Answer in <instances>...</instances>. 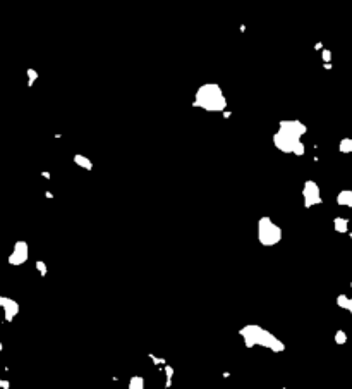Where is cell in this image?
I'll return each instance as SVG.
<instances>
[{
  "label": "cell",
  "mask_w": 352,
  "mask_h": 389,
  "mask_svg": "<svg viewBox=\"0 0 352 389\" xmlns=\"http://www.w3.org/2000/svg\"><path fill=\"white\" fill-rule=\"evenodd\" d=\"M304 133H306L304 124L297 121L282 123L279 133L275 134V147L282 152H287V154L303 155L304 145L301 143V136Z\"/></svg>",
  "instance_id": "6da1fadb"
},
{
  "label": "cell",
  "mask_w": 352,
  "mask_h": 389,
  "mask_svg": "<svg viewBox=\"0 0 352 389\" xmlns=\"http://www.w3.org/2000/svg\"><path fill=\"white\" fill-rule=\"evenodd\" d=\"M244 341H246L248 346H263V348L273 350V351H282L284 350V345L277 339L272 332H268L266 329L258 327V326H248L240 331Z\"/></svg>",
  "instance_id": "7a4b0ae2"
},
{
  "label": "cell",
  "mask_w": 352,
  "mask_h": 389,
  "mask_svg": "<svg viewBox=\"0 0 352 389\" xmlns=\"http://www.w3.org/2000/svg\"><path fill=\"white\" fill-rule=\"evenodd\" d=\"M196 105L206 110H222L225 107V99L216 85H205L196 95Z\"/></svg>",
  "instance_id": "3957f363"
},
{
  "label": "cell",
  "mask_w": 352,
  "mask_h": 389,
  "mask_svg": "<svg viewBox=\"0 0 352 389\" xmlns=\"http://www.w3.org/2000/svg\"><path fill=\"white\" fill-rule=\"evenodd\" d=\"M282 238V231L277 224L268 219V217H263L258 222V239L261 245L265 247H272V245H277Z\"/></svg>",
  "instance_id": "277c9868"
},
{
  "label": "cell",
  "mask_w": 352,
  "mask_h": 389,
  "mask_svg": "<svg viewBox=\"0 0 352 389\" xmlns=\"http://www.w3.org/2000/svg\"><path fill=\"white\" fill-rule=\"evenodd\" d=\"M303 197H304L306 207H313V205H318V203H321V193H319L318 184L314 183V181H308V183L304 184Z\"/></svg>",
  "instance_id": "5b68a950"
},
{
  "label": "cell",
  "mask_w": 352,
  "mask_h": 389,
  "mask_svg": "<svg viewBox=\"0 0 352 389\" xmlns=\"http://www.w3.org/2000/svg\"><path fill=\"white\" fill-rule=\"evenodd\" d=\"M26 260H28V243L17 241L14 245L12 253L9 255V263H11V265H22Z\"/></svg>",
  "instance_id": "8992f818"
},
{
  "label": "cell",
  "mask_w": 352,
  "mask_h": 389,
  "mask_svg": "<svg viewBox=\"0 0 352 389\" xmlns=\"http://www.w3.org/2000/svg\"><path fill=\"white\" fill-rule=\"evenodd\" d=\"M2 308H4V312H6V321L7 322H12L14 317H16L17 312H19V305H17L16 300L7 298V296H4Z\"/></svg>",
  "instance_id": "52a82bcc"
},
{
  "label": "cell",
  "mask_w": 352,
  "mask_h": 389,
  "mask_svg": "<svg viewBox=\"0 0 352 389\" xmlns=\"http://www.w3.org/2000/svg\"><path fill=\"white\" fill-rule=\"evenodd\" d=\"M337 203L342 207L352 208V189H344V191H340L339 197H337Z\"/></svg>",
  "instance_id": "ba28073f"
},
{
  "label": "cell",
  "mask_w": 352,
  "mask_h": 389,
  "mask_svg": "<svg viewBox=\"0 0 352 389\" xmlns=\"http://www.w3.org/2000/svg\"><path fill=\"white\" fill-rule=\"evenodd\" d=\"M352 286V282H350ZM337 305H339L340 308H345L349 310V312L352 313V296H347V295H340L339 298H337Z\"/></svg>",
  "instance_id": "9c48e42d"
},
{
  "label": "cell",
  "mask_w": 352,
  "mask_h": 389,
  "mask_svg": "<svg viewBox=\"0 0 352 389\" xmlns=\"http://www.w3.org/2000/svg\"><path fill=\"white\" fill-rule=\"evenodd\" d=\"M333 226H335L337 233H347V231H349V221L342 219V217H337V219L333 221Z\"/></svg>",
  "instance_id": "30bf717a"
},
{
  "label": "cell",
  "mask_w": 352,
  "mask_h": 389,
  "mask_svg": "<svg viewBox=\"0 0 352 389\" xmlns=\"http://www.w3.org/2000/svg\"><path fill=\"white\" fill-rule=\"evenodd\" d=\"M339 148L342 154H352V138H344V140L340 141Z\"/></svg>",
  "instance_id": "8fae6325"
},
{
  "label": "cell",
  "mask_w": 352,
  "mask_h": 389,
  "mask_svg": "<svg viewBox=\"0 0 352 389\" xmlns=\"http://www.w3.org/2000/svg\"><path fill=\"white\" fill-rule=\"evenodd\" d=\"M335 343H337V345H345V343H347V334H345V331H337V334H335Z\"/></svg>",
  "instance_id": "7c38bea8"
},
{
  "label": "cell",
  "mask_w": 352,
  "mask_h": 389,
  "mask_svg": "<svg viewBox=\"0 0 352 389\" xmlns=\"http://www.w3.org/2000/svg\"><path fill=\"white\" fill-rule=\"evenodd\" d=\"M36 269H38V271H40V274L41 276H47V265H45V263L43 262H36Z\"/></svg>",
  "instance_id": "4fadbf2b"
},
{
  "label": "cell",
  "mask_w": 352,
  "mask_h": 389,
  "mask_svg": "<svg viewBox=\"0 0 352 389\" xmlns=\"http://www.w3.org/2000/svg\"><path fill=\"white\" fill-rule=\"evenodd\" d=\"M76 162H79V165H83V167H86V169H91V165H90V162H88L85 157H76Z\"/></svg>",
  "instance_id": "5bb4252c"
},
{
  "label": "cell",
  "mask_w": 352,
  "mask_h": 389,
  "mask_svg": "<svg viewBox=\"0 0 352 389\" xmlns=\"http://www.w3.org/2000/svg\"><path fill=\"white\" fill-rule=\"evenodd\" d=\"M2 302H4V296L0 295V307H2Z\"/></svg>",
  "instance_id": "9a60e30c"
},
{
  "label": "cell",
  "mask_w": 352,
  "mask_h": 389,
  "mask_svg": "<svg viewBox=\"0 0 352 389\" xmlns=\"http://www.w3.org/2000/svg\"><path fill=\"white\" fill-rule=\"evenodd\" d=\"M0 387H2V379H0Z\"/></svg>",
  "instance_id": "2e32d148"
},
{
  "label": "cell",
  "mask_w": 352,
  "mask_h": 389,
  "mask_svg": "<svg viewBox=\"0 0 352 389\" xmlns=\"http://www.w3.org/2000/svg\"><path fill=\"white\" fill-rule=\"evenodd\" d=\"M0 351H2V343H0Z\"/></svg>",
  "instance_id": "e0dca14e"
}]
</instances>
